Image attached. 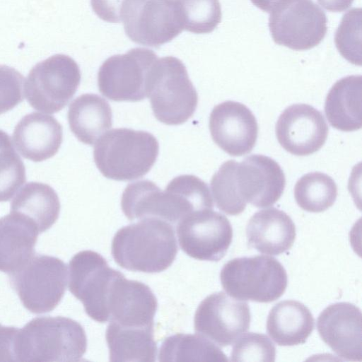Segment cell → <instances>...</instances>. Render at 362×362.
Returning <instances> with one entry per match:
<instances>
[{
  "label": "cell",
  "instance_id": "cell-30",
  "mask_svg": "<svg viewBox=\"0 0 362 362\" xmlns=\"http://www.w3.org/2000/svg\"><path fill=\"white\" fill-rule=\"evenodd\" d=\"M236 165L234 160L224 162L211 180V189L216 206L231 216L241 214L247 204L237 192L234 177Z\"/></svg>",
  "mask_w": 362,
  "mask_h": 362
},
{
  "label": "cell",
  "instance_id": "cell-33",
  "mask_svg": "<svg viewBox=\"0 0 362 362\" xmlns=\"http://www.w3.org/2000/svg\"><path fill=\"white\" fill-rule=\"evenodd\" d=\"M235 341L230 354L231 361H275L276 348L265 334L249 332L240 336Z\"/></svg>",
  "mask_w": 362,
  "mask_h": 362
},
{
  "label": "cell",
  "instance_id": "cell-4",
  "mask_svg": "<svg viewBox=\"0 0 362 362\" xmlns=\"http://www.w3.org/2000/svg\"><path fill=\"white\" fill-rule=\"evenodd\" d=\"M155 117L167 125H179L194 113L197 90L182 62L172 56L158 58L148 78V93Z\"/></svg>",
  "mask_w": 362,
  "mask_h": 362
},
{
  "label": "cell",
  "instance_id": "cell-3",
  "mask_svg": "<svg viewBox=\"0 0 362 362\" xmlns=\"http://www.w3.org/2000/svg\"><path fill=\"white\" fill-rule=\"evenodd\" d=\"M159 144L151 133L117 128L103 134L94 146L95 163L108 179L134 180L147 174L158 158Z\"/></svg>",
  "mask_w": 362,
  "mask_h": 362
},
{
  "label": "cell",
  "instance_id": "cell-37",
  "mask_svg": "<svg viewBox=\"0 0 362 362\" xmlns=\"http://www.w3.org/2000/svg\"><path fill=\"white\" fill-rule=\"evenodd\" d=\"M18 329L0 324V361H16L15 340Z\"/></svg>",
  "mask_w": 362,
  "mask_h": 362
},
{
  "label": "cell",
  "instance_id": "cell-13",
  "mask_svg": "<svg viewBox=\"0 0 362 362\" xmlns=\"http://www.w3.org/2000/svg\"><path fill=\"white\" fill-rule=\"evenodd\" d=\"M249 305L220 291L205 298L194 315V330L219 346L233 344L250 325Z\"/></svg>",
  "mask_w": 362,
  "mask_h": 362
},
{
  "label": "cell",
  "instance_id": "cell-39",
  "mask_svg": "<svg viewBox=\"0 0 362 362\" xmlns=\"http://www.w3.org/2000/svg\"><path fill=\"white\" fill-rule=\"evenodd\" d=\"M258 8L265 12H271L284 0H250Z\"/></svg>",
  "mask_w": 362,
  "mask_h": 362
},
{
  "label": "cell",
  "instance_id": "cell-15",
  "mask_svg": "<svg viewBox=\"0 0 362 362\" xmlns=\"http://www.w3.org/2000/svg\"><path fill=\"white\" fill-rule=\"evenodd\" d=\"M234 177L240 198L257 208L275 204L286 185L280 165L274 159L259 154L249 156L237 163Z\"/></svg>",
  "mask_w": 362,
  "mask_h": 362
},
{
  "label": "cell",
  "instance_id": "cell-38",
  "mask_svg": "<svg viewBox=\"0 0 362 362\" xmlns=\"http://www.w3.org/2000/svg\"><path fill=\"white\" fill-rule=\"evenodd\" d=\"M319 4L331 12H342L348 9L354 0H317Z\"/></svg>",
  "mask_w": 362,
  "mask_h": 362
},
{
  "label": "cell",
  "instance_id": "cell-31",
  "mask_svg": "<svg viewBox=\"0 0 362 362\" xmlns=\"http://www.w3.org/2000/svg\"><path fill=\"white\" fill-rule=\"evenodd\" d=\"M184 30L195 34L211 33L221 21L219 0H178Z\"/></svg>",
  "mask_w": 362,
  "mask_h": 362
},
{
  "label": "cell",
  "instance_id": "cell-1",
  "mask_svg": "<svg viewBox=\"0 0 362 362\" xmlns=\"http://www.w3.org/2000/svg\"><path fill=\"white\" fill-rule=\"evenodd\" d=\"M111 252L122 268L158 273L175 259L177 245L173 226L160 218L147 217L120 228L115 235Z\"/></svg>",
  "mask_w": 362,
  "mask_h": 362
},
{
  "label": "cell",
  "instance_id": "cell-8",
  "mask_svg": "<svg viewBox=\"0 0 362 362\" xmlns=\"http://www.w3.org/2000/svg\"><path fill=\"white\" fill-rule=\"evenodd\" d=\"M122 21L132 41L153 47L170 42L184 30L178 0H127Z\"/></svg>",
  "mask_w": 362,
  "mask_h": 362
},
{
  "label": "cell",
  "instance_id": "cell-14",
  "mask_svg": "<svg viewBox=\"0 0 362 362\" xmlns=\"http://www.w3.org/2000/svg\"><path fill=\"white\" fill-rule=\"evenodd\" d=\"M275 132L279 143L286 151L305 156L322 147L329 127L320 111L307 104H294L281 114Z\"/></svg>",
  "mask_w": 362,
  "mask_h": 362
},
{
  "label": "cell",
  "instance_id": "cell-28",
  "mask_svg": "<svg viewBox=\"0 0 362 362\" xmlns=\"http://www.w3.org/2000/svg\"><path fill=\"white\" fill-rule=\"evenodd\" d=\"M160 361H228L213 341L197 334L178 333L167 337L159 351Z\"/></svg>",
  "mask_w": 362,
  "mask_h": 362
},
{
  "label": "cell",
  "instance_id": "cell-29",
  "mask_svg": "<svg viewBox=\"0 0 362 362\" xmlns=\"http://www.w3.org/2000/svg\"><path fill=\"white\" fill-rule=\"evenodd\" d=\"M337 196V187L329 175L320 173H309L296 183L294 197L303 210L319 213L331 207Z\"/></svg>",
  "mask_w": 362,
  "mask_h": 362
},
{
  "label": "cell",
  "instance_id": "cell-12",
  "mask_svg": "<svg viewBox=\"0 0 362 362\" xmlns=\"http://www.w3.org/2000/svg\"><path fill=\"white\" fill-rule=\"evenodd\" d=\"M176 230L181 249L199 260H220L233 239L229 220L213 209L192 213L177 223Z\"/></svg>",
  "mask_w": 362,
  "mask_h": 362
},
{
  "label": "cell",
  "instance_id": "cell-20",
  "mask_svg": "<svg viewBox=\"0 0 362 362\" xmlns=\"http://www.w3.org/2000/svg\"><path fill=\"white\" fill-rule=\"evenodd\" d=\"M63 139L62 125L52 115L31 112L16 124L13 133V144L25 158L41 162L54 156Z\"/></svg>",
  "mask_w": 362,
  "mask_h": 362
},
{
  "label": "cell",
  "instance_id": "cell-9",
  "mask_svg": "<svg viewBox=\"0 0 362 362\" xmlns=\"http://www.w3.org/2000/svg\"><path fill=\"white\" fill-rule=\"evenodd\" d=\"M269 27L275 43L303 51L318 45L327 30V18L312 0H284L272 11Z\"/></svg>",
  "mask_w": 362,
  "mask_h": 362
},
{
  "label": "cell",
  "instance_id": "cell-35",
  "mask_svg": "<svg viewBox=\"0 0 362 362\" xmlns=\"http://www.w3.org/2000/svg\"><path fill=\"white\" fill-rule=\"evenodd\" d=\"M24 82L19 71L0 65V115L12 110L23 101Z\"/></svg>",
  "mask_w": 362,
  "mask_h": 362
},
{
  "label": "cell",
  "instance_id": "cell-36",
  "mask_svg": "<svg viewBox=\"0 0 362 362\" xmlns=\"http://www.w3.org/2000/svg\"><path fill=\"white\" fill-rule=\"evenodd\" d=\"M127 0H90L94 13L108 23L122 22V12Z\"/></svg>",
  "mask_w": 362,
  "mask_h": 362
},
{
  "label": "cell",
  "instance_id": "cell-5",
  "mask_svg": "<svg viewBox=\"0 0 362 362\" xmlns=\"http://www.w3.org/2000/svg\"><path fill=\"white\" fill-rule=\"evenodd\" d=\"M220 279L223 288L231 297L258 303L279 298L288 282L283 265L266 255L230 259L223 265Z\"/></svg>",
  "mask_w": 362,
  "mask_h": 362
},
{
  "label": "cell",
  "instance_id": "cell-22",
  "mask_svg": "<svg viewBox=\"0 0 362 362\" xmlns=\"http://www.w3.org/2000/svg\"><path fill=\"white\" fill-rule=\"evenodd\" d=\"M296 235V226L291 217L273 207L257 211L246 226L248 245L266 255H278L288 250Z\"/></svg>",
  "mask_w": 362,
  "mask_h": 362
},
{
  "label": "cell",
  "instance_id": "cell-27",
  "mask_svg": "<svg viewBox=\"0 0 362 362\" xmlns=\"http://www.w3.org/2000/svg\"><path fill=\"white\" fill-rule=\"evenodd\" d=\"M11 211L22 214L32 219L40 233H42L57 221L60 202L57 194L49 185L30 182L23 185L14 195Z\"/></svg>",
  "mask_w": 362,
  "mask_h": 362
},
{
  "label": "cell",
  "instance_id": "cell-2",
  "mask_svg": "<svg viewBox=\"0 0 362 362\" xmlns=\"http://www.w3.org/2000/svg\"><path fill=\"white\" fill-rule=\"evenodd\" d=\"M87 339L83 327L62 316H42L18 329L15 340L16 361H78L85 354Z\"/></svg>",
  "mask_w": 362,
  "mask_h": 362
},
{
  "label": "cell",
  "instance_id": "cell-10",
  "mask_svg": "<svg viewBox=\"0 0 362 362\" xmlns=\"http://www.w3.org/2000/svg\"><path fill=\"white\" fill-rule=\"evenodd\" d=\"M157 59L153 50L142 47L107 58L98 73L100 92L117 102L144 100L148 93V74Z\"/></svg>",
  "mask_w": 362,
  "mask_h": 362
},
{
  "label": "cell",
  "instance_id": "cell-11",
  "mask_svg": "<svg viewBox=\"0 0 362 362\" xmlns=\"http://www.w3.org/2000/svg\"><path fill=\"white\" fill-rule=\"evenodd\" d=\"M69 289L83 305L87 315L98 322H107L106 303L112 285L121 274L92 250L76 253L69 264Z\"/></svg>",
  "mask_w": 362,
  "mask_h": 362
},
{
  "label": "cell",
  "instance_id": "cell-25",
  "mask_svg": "<svg viewBox=\"0 0 362 362\" xmlns=\"http://www.w3.org/2000/svg\"><path fill=\"white\" fill-rule=\"evenodd\" d=\"M67 119L75 136L88 145H93L112 125L110 104L93 93L83 94L74 99L69 107Z\"/></svg>",
  "mask_w": 362,
  "mask_h": 362
},
{
  "label": "cell",
  "instance_id": "cell-34",
  "mask_svg": "<svg viewBox=\"0 0 362 362\" xmlns=\"http://www.w3.org/2000/svg\"><path fill=\"white\" fill-rule=\"evenodd\" d=\"M26 180L25 165L15 148L0 151V202L11 199Z\"/></svg>",
  "mask_w": 362,
  "mask_h": 362
},
{
  "label": "cell",
  "instance_id": "cell-18",
  "mask_svg": "<svg viewBox=\"0 0 362 362\" xmlns=\"http://www.w3.org/2000/svg\"><path fill=\"white\" fill-rule=\"evenodd\" d=\"M156 298L145 284L121 274L112 284L106 303L107 320L123 327H153Z\"/></svg>",
  "mask_w": 362,
  "mask_h": 362
},
{
  "label": "cell",
  "instance_id": "cell-40",
  "mask_svg": "<svg viewBox=\"0 0 362 362\" xmlns=\"http://www.w3.org/2000/svg\"><path fill=\"white\" fill-rule=\"evenodd\" d=\"M13 148L11 137L5 132L0 129V151Z\"/></svg>",
  "mask_w": 362,
  "mask_h": 362
},
{
  "label": "cell",
  "instance_id": "cell-16",
  "mask_svg": "<svg viewBox=\"0 0 362 362\" xmlns=\"http://www.w3.org/2000/svg\"><path fill=\"white\" fill-rule=\"evenodd\" d=\"M209 127L213 141L230 156L246 155L256 144V118L240 103L228 100L216 105L210 114Z\"/></svg>",
  "mask_w": 362,
  "mask_h": 362
},
{
  "label": "cell",
  "instance_id": "cell-26",
  "mask_svg": "<svg viewBox=\"0 0 362 362\" xmlns=\"http://www.w3.org/2000/svg\"><path fill=\"white\" fill-rule=\"evenodd\" d=\"M153 327H123L110 322L106 341L111 361L153 362L156 356Z\"/></svg>",
  "mask_w": 362,
  "mask_h": 362
},
{
  "label": "cell",
  "instance_id": "cell-24",
  "mask_svg": "<svg viewBox=\"0 0 362 362\" xmlns=\"http://www.w3.org/2000/svg\"><path fill=\"white\" fill-rule=\"evenodd\" d=\"M361 75L342 78L333 85L325 103V112L332 127L343 132L361 128Z\"/></svg>",
  "mask_w": 362,
  "mask_h": 362
},
{
  "label": "cell",
  "instance_id": "cell-23",
  "mask_svg": "<svg viewBox=\"0 0 362 362\" xmlns=\"http://www.w3.org/2000/svg\"><path fill=\"white\" fill-rule=\"evenodd\" d=\"M314 325V317L305 305L286 300L279 302L269 311L267 332L278 345L295 346L305 342Z\"/></svg>",
  "mask_w": 362,
  "mask_h": 362
},
{
  "label": "cell",
  "instance_id": "cell-17",
  "mask_svg": "<svg viewBox=\"0 0 362 362\" xmlns=\"http://www.w3.org/2000/svg\"><path fill=\"white\" fill-rule=\"evenodd\" d=\"M323 341L343 360L362 361V315L355 305L340 302L327 306L317 320Z\"/></svg>",
  "mask_w": 362,
  "mask_h": 362
},
{
  "label": "cell",
  "instance_id": "cell-32",
  "mask_svg": "<svg viewBox=\"0 0 362 362\" xmlns=\"http://www.w3.org/2000/svg\"><path fill=\"white\" fill-rule=\"evenodd\" d=\"M361 8H354L342 17L336 31L334 42L340 54L355 65H361Z\"/></svg>",
  "mask_w": 362,
  "mask_h": 362
},
{
  "label": "cell",
  "instance_id": "cell-21",
  "mask_svg": "<svg viewBox=\"0 0 362 362\" xmlns=\"http://www.w3.org/2000/svg\"><path fill=\"white\" fill-rule=\"evenodd\" d=\"M40 231L28 216L11 211L0 218V271L12 274L34 255Z\"/></svg>",
  "mask_w": 362,
  "mask_h": 362
},
{
  "label": "cell",
  "instance_id": "cell-19",
  "mask_svg": "<svg viewBox=\"0 0 362 362\" xmlns=\"http://www.w3.org/2000/svg\"><path fill=\"white\" fill-rule=\"evenodd\" d=\"M121 206L129 221L156 217L177 224L185 216L182 200L173 189L167 185L162 191L147 180L132 182L126 187Z\"/></svg>",
  "mask_w": 362,
  "mask_h": 362
},
{
  "label": "cell",
  "instance_id": "cell-7",
  "mask_svg": "<svg viewBox=\"0 0 362 362\" xmlns=\"http://www.w3.org/2000/svg\"><path fill=\"white\" fill-rule=\"evenodd\" d=\"M80 81L78 64L69 56L55 54L31 69L24 82V95L34 109L54 114L69 103Z\"/></svg>",
  "mask_w": 362,
  "mask_h": 362
},
{
  "label": "cell",
  "instance_id": "cell-6",
  "mask_svg": "<svg viewBox=\"0 0 362 362\" xmlns=\"http://www.w3.org/2000/svg\"><path fill=\"white\" fill-rule=\"evenodd\" d=\"M8 275L23 306L35 314L53 310L63 298L68 281L66 264L43 255H34L25 265Z\"/></svg>",
  "mask_w": 362,
  "mask_h": 362
}]
</instances>
